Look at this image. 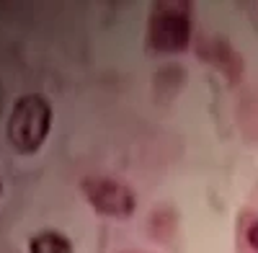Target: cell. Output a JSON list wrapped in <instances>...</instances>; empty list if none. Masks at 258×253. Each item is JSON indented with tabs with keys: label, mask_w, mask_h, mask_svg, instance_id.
I'll return each instance as SVG.
<instances>
[{
	"label": "cell",
	"mask_w": 258,
	"mask_h": 253,
	"mask_svg": "<svg viewBox=\"0 0 258 253\" xmlns=\"http://www.w3.org/2000/svg\"><path fill=\"white\" fill-rule=\"evenodd\" d=\"M49 130H52V103L44 96L29 93L13 103L6 124V135L18 153L24 155L39 153V147L49 137Z\"/></svg>",
	"instance_id": "obj_1"
},
{
	"label": "cell",
	"mask_w": 258,
	"mask_h": 253,
	"mask_svg": "<svg viewBox=\"0 0 258 253\" xmlns=\"http://www.w3.org/2000/svg\"><path fill=\"white\" fill-rule=\"evenodd\" d=\"M191 3H155L147 18V49L155 54L183 52L191 41Z\"/></svg>",
	"instance_id": "obj_2"
},
{
	"label": "cell",
	"mask_w": 258,
	"mask_h": 253,
	"mask_svg": "<svg viewBox=\"0 0 258 253\" xmlns=\"http://www.w3.org/2000/svg\"><path fill=\"white\" fill-rule=\"evenodd\" d=\"M88 204L103 217H129L137 209V197L126 183L109 176H91L80 183Z\"/></svg>",
	"instance_id": "obj_3"
},
{
	"label": "cell",
	"mask_w": 258,
	"mask_h": 253,
	"mask_svg": "<svg viewBox=\"0 0 258 253\" xmlns=\"http://www.w3.org/2000/svg\"><path fill=\"white\" fill-rule=\"evenodd\" d=\"M199 54H202V59H207L209 65H214L232 83L238 80L240 73H243V62H240L238 52L222 39H204L202 47H199Z\"/></svg>",
	"instance_id": "obj_4"
},
{
	"label": "cell",
	"mask_w": 258,
	"mask_h": 253,
	"mask_svg": "<svg viewBox=\"0 0 258 253\" xmlns=\"http://www.w3.org/2000/svg\"><path fill=\"white\" fill-rule=\"evenodd\" d=\"M29 253H73V243L59 230H41L29 238Z\"/></svg>",
	"instance_id": "obj_5"
},
{
	"label": "cell",
	"mask_w": 258,
	"mask_h": 253,
	"mask_svg": "<svg viewBox=\"0 0 258 253\" xmlns=\"http://www.w3.org/2000/svg\"><path fill=\"white\" fill-rule=\"evenodd\" d=\"M245 240H248V245L258 253V220H255V222L245 230Z\"/></svg>",
	"instance_id": "obj_6"
},
{
	"label": "cell",
	"mask_w": 258,
	"mask_h": 253,
	"mask_svg": "<svg viewBox=\"0 0 258 253\" xmlns=\"http://www.w3.org/2000/svg\"><path fill=\"white\" fill-rule=\"evenodd\" d=\"M0 192H3V181H0Z\"/></svg>",
	"instance_id": "obj_7"
}]
</instances>
